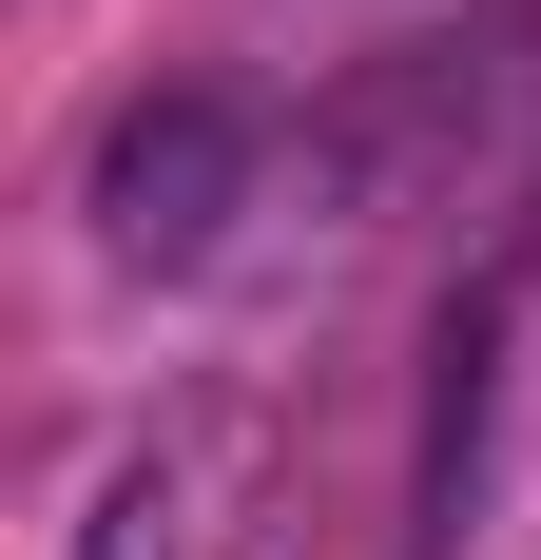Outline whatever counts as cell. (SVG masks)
Wrapping results in <instances>:
<instances>
[{
	"label": "cell",
	"instance_id": "2",
	"mask_svg": "<svg viewBox=\"0 0 541 560\" xmlns=\"http://www.w3.org/2000/svg\"><path fill=\"white\" fill-rule=\"evenodd\" d=\"M174 522H194V464H174V445H136V464L97 483V541H78V560H174Z\"/></svg>",
	"mask_w": 541,
	"mask_h": 560
},
{
	"label": "cell",
	"instance_id": "1",
	"mask_svg": "<svg viewBox=\"0 0 541 560\" xmlns=\"http://www.w3.org/2000/svg\"><path fill=\"white\" fill-rule=\"evenodd\" d=\"M232 194H252V116H232V97H136V116H116V155H97L116 271H194V252L232 232Z\"/></svg>",
	"mask_w": 541,
	"mask_h": 560
}]
</instances>
